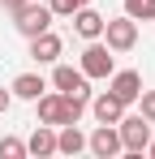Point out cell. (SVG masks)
<instances>
[{"label": "cell", "mask_w": 155, "mask_h": 159, "mask_svg": "<svg viewBox=\"0 0 155 159\" xmlns=\"http://www.w3.org/2000/svg\"><path fill=\"white\" fill-rule=\"evenodd\" d=\"M103 22H108L103 13H95L91 4H82V9L73 13V34H78V39H86V43H91V39H99V34H103Z\"/></svg>", "instance_id": "30bf717a"}, {"label": "cell", "mask_w": 155, "mask_h": 159, "mask_svg": "<svg viewBox=\"0 0 155 159\" xmlns=\"http://www.w3.org/2000/svg\"><path fill=\"white\" fill-rule=\"evenodd\" d=\"M52 9L48 0H26L22 9H13V30L22 34V39H35V34H43V30H52Z\"/></svg>", "instance_id": "6da1fadb"}, {"label": "cell", "mask_w": 155, "mask_h": 159, "mask_svg": "<svg viewBox=\"0 0 155 159\" xmlns=\"http://www.w3.org/2000/svg\"><path fill=\"white\" fill-rule=\"evenodd\" d=\"M108 90L121 99V103H138V95H142V73L138 69H112L108 73Z\"/></svg>", "instance_id": "8992f818"}, {"label": "cell", "mask_w": 155, "mask_h": 159, "mask_svg": "<svg viewBox=\"0 0 155 159\" xmlns=\"http://www.w3.org/2000/svg\"><path fill=\"white\" fill-rule=\"evenodd\" d=\"M9 90H13V99H26V103H35V99H39L43 90H48V82L39 78V73H17Z\"/></svg>", "instance_id": "7c38bea8"}, {"label": "cell", "mask_w": 155, "mask_h": 159, "mask_svg": "<svg viewBox=\"0 0 155 159\" xmlns=\"http://www.w3.org/2000/svg\"><path fill=\"white\" fill-rule=\"evenodd\" d=\"M0 159H26V142L22 138H0Z\"/></svg>", "instance_id": "2e32d148"}, {"label": "cell", "mask_w": 155, "mask_h": 159, "mask_svg": "<svg viewBox=\"0 0 155 159\" xmlns=\"http://www.w3.org/2000/svg\"><path fill=\"white\" fill-rule=\"evenodd\" d=\"M125 17H134V22H155V0H125Z\"/></svg>", "instance_id": "5bb4252c"}, {"label": "cell", "mask_w": 155, "mask_h": 159, "mask_svg": "<svg viewBox=\"0 0 155 159\" xmlns=\"http://www.w3.org/2000/svg\"><path fill=\"white\" fill-rule=\"evenodd\" d=\"M26 0H0V9H9V13H13V9H22Z\"/></svg>", "instance_id": "d6986e66"}, {"label": "cell", "mask_w": 155, "mask_h": 159, "mask_svg": "<svg viewBox=\"0 0 155 159\" xmlns=\"http://www.w3.org/2000/svg\"><path fill=\"white\" fill-rule=\"evenodd\" d=\"M138 103H142V112H138V116L155 125V90H147V86H142V95H138Z\"/></svg>", "instance_id": "e0dca14e"}, {"label": "cell", "mask_w": 155, "mask_h": 159, "mask_svg": "<svg viewBox=\"0 0 155 159\" xmlns=\"http://www.w3.org/2000/svg\"><path fill=\"white\" fill-rule=\"evenodd\" d=\"M86 151V133L78 129V125H60L56 133V155H82Z\"/></svg>", "instance_id": "4fadbf2b"}, {"label": "cell", "mask_w": 155, "mask_h": 159, "mask_svg": "<svg viewBox=\"0 0 155 159\" xmlns=\"http://www.w3.org/2000/svg\"><path fill=\"white\" fill-rule=\"evenodd\" d=\"M116 133H121V151L142 155L147 142H151V120H142V116H121V120H116Z\"/></svg>", "instance_id": "277c9868"}, {"label": "cell", "mask_w": 155, "mask_h": 159, "mask_svg": "<svg viewBox=\"0 0 155 159\" xmlns=\"http://www.w3.org/2000/svg\"><path fill=\"white\" fill-rule=\"evenodd\" d=\"M26 155H39V159L56 155V125H35V133L26 138Z\"/></svg>", "instance_id": "8fae6325"}, {"label": "cell", "mask_w": 155, "mask_h": 159, "mask_svg": "<svg viewBox=\"0 0 155 159\" xmlns=\"http://www.w3.org/2000/svg\"><path fill=\"white\" fill-rule=\"evenodd\" d=\"M82 4H91V0H48V9H52V17H73Z\"/></svg>", "instance_id": "9a60e30c"}, {"label": "cell", "mask_w": 155, "mask_h": 159, "mask_svg": "<svg viewBox=\"0 0 155 159\" xmlns=\"http://www.w3.org/2000/svg\"><path fill=\"white\" fill-rule=\"evenodd\" d=\"M91 116H95L99 125H116V120L125 116V103H121L112 90H99V95H91Z\"/></svg>", "instance_id": "9c48e42d"}, {"label": "cell", "mask_w": 155, "mask_h": 159, "mask_svg": "<svg viewBox=\"0 0 155 159\" xmlns=\"http://www.w3.org/2000/svg\"><path fill=\"white\" fill-rule=\"evenodd\" d=\"M86 151L95 159H116L121 155V133H116V125H95V133L86 138Z\"/></svg>", "instance_id": "52a82bcc"}, {"label": "cell", "mask_w": 155, "mask_h": 159, "mask_svg": "<svg viewBox=\"0 0 155 159\" xmlns=\"http://www.w3.org/2000/svg\"><path fill=\"white\" fill-rule=\"evenodd\" d=\"M99 39L112 48V52H134V48H138V22L121 13V17L103 22V34H99Z\"/></svg>", "instance_id": "7a4b0ae2"}, {"label": "cell", "mask_w": 155, "mask_h": 159, "mask_svg": "<svg viewBox=\"0 0 155 159\" xmlns=\"http://www.w3.org/2000/svg\"><path fill=\"white\" fill-rule=\"evenodd\" d=\"M86 78H108L112 69H116V56H112V48L108 43H99V39H91L86 48H82V65H78Z\"/></svg>", "instance_id": "3957f363"}, {"label": "cell", "mask_w": 155, "mask_h": 159, "mask_svg": "<svg viewBox=\"0 0 155 159\" xmlns=\"http://www.w3.org/2000/svg\"><path fill=\"white\" fill-rule=\"evenodd\" d=\"M9 107H13V90H4V86H0V112H9Z\"/></svg>", "instance_id": "ac0fdd59"}, {"label": "cell", "mask_w": 155, "mask_h": 159, "mask_svg": "<svg viewBox=\"0 0 155 159\" xmlns=\"http://www.w3.org/2000/svg\"><path fill=\"white\" fill-rule=\"evenodd\" d=\"M60 52H65V43H60V34H52V30H43V34L30 39V60H35V65H56Z\"/></svg>", "instance_id": "ba28073f"}, {"label": "cell", "mask_w": 155, "mask_h": 159, "mask_svg": "<svg viewBox=\"0 0 155 159\" xmlns=\"http://www.w3.org/2000/svg\"><path fill=\"white\" fill-rule=\"evenodd\" d=\"M147 151H151V159H155V138H151V142H147Z\"/></svg>", "instance_id": "ffe728a7"}, {"label": "cell", "mask_w": 155, "mask_h": 159, "mask_svg": "<svg viewBox=\"0 0 155 159\" xmlns=\"http://www.w3.org/2000/svg\"><path fill=\"white\" fill-rule=\"evenodd\" d=\"M52 86H56L60 95H73V99H86V103H91V78H86L82 69H73V65H56V69H52Z\"/></svg>", "instance_id": "5b68a950"}]
</instances>
